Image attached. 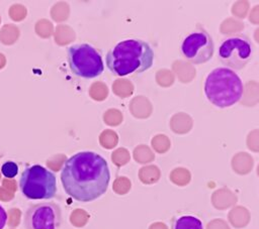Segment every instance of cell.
I'll return each mask as SVG.
<instances>
[{
    "label": "cell",
    "instance_id": "1",
    "mask_svg": "<svg viewBox=\"0 0 259 229\" xmlns=\"http://www.w3.org/2000/svg\"><path fill=\"white\" fill-rule=\"evenodd\" d=\"M107 161L93 151H81L69 157L61 173L65 192L79 202H91L102 196L109 184Z\"/></svg>",
    "mask_w": 259,
    "mask_h": 229
},
{
    "label": "cell",
    "instance_id": "2",
    "mask_svg": "<svg viewBox=\"0 0 259 229\" xmlns=\"http://www.w3.org/2000/svg\"><path fill=\"white\" fill-rule=\"evenodd\" d=\"M105 62L115 76L141 74L153 66L154 50L145 40L130 38L116 43L108 50Z\"/></svg>",
    "mask_w": 259,
    "mask_h": 229
},
{
    "label": "cell",
    "instance_id": "3",
    "mask_svg": "<svg viewBox=\"0 0 259 229\" xmlns=\"http://www.w3.org/2000/svg\"><path fill=\"white\" fill-rule=\"evenodd\" d=\"M243 92L241 78L231 69L215 68L205 78L204 94L211 104L220 108L230 107L239 102Z\"/></svg>",
    "mask_w": 259,
    "mask_h": 229
},
{
    "label": "cell",
    "instance_id": "4",
    "mask_svg": "<svg viewBox=\"0 0 259 229\" xmlns=\"http://www.w3.org/2000/svg\"><path fill=\"white\" fill-rule=\"evenodd\" d=\"M19 189L29 200L52 199L57 194L56 176L40 164L28 166L20 176Z\"/></svg>",
    "mask_w": 259,
    "mask_h": 229
},
{
    "label": "cell",
    "instance_id": "5",
    "mask_svg": "<svg viewBox=\"0 0 259 229\" xmlns=\"http://www.w3.org/2000/svg\"><path fill=\"white\" fill-rule=\"evenodd\" d=\"M254 45L252 40L243 33L226 36L218 48V60L224 68L240 71L253 59Z\"/></svg>",
    "mask_w": 259,
    "mask_h": 229
},
{
    "label": "cell",
    "instance_id": "6",
    "mask_svg": "<svg viewBox=\"0 0 259 229\" xmlns=\"http://www.w3.org/2000/svg\"><path fill=\"white\" fill-rule=\"evenodd\" d=\"M67 58L71 72L80 78L92 79L104 71L100 52L88 43L71 45L68 48Z\"/></svg>",
    "mask_w": 259,
    "mask_h": 229
},
{
    "label": "cell",
    "instance_id": "7",
    "mask_svg": "<svg viewBox=\"0 0 259 229\" xmlns=\"http://www.w3.org/2000/svg\"><path fill=\"white\" fill-rule=\"evenodd\" d=\"M180 50L183 56L193 65L207 63L214 51L212 37L205 29L198 27L186 35Z\"/></svg>",
    "mask_w": 259,
    "mask_h": 229
},
{
    "label": "cell",
    "instance_id": "8",
    "mask_svg": "<svg viewBox=\"0 0 259 229\" xmlns=\"http://www.w3.org/2000/svg\"><path fill=\"white\" fill-rule=\"evenodd\" d=\"M62 210L54 202H40L29 206L24 214L26 229H59Z\"/></svg>",
    "mask_w": 259,
    "mask_h": 229
},
{
    "label": "cell",
    "instance_id": "9",
    "mask_svg": "<svg viewBox=\"0 0 259 229\" xmlns=\"http://www.w3.org/2000/svg\"><path fill=\"white\" fill-rule=\"evenodd\" d=\"M173 229H203L201 221L193 216H182L179 217L174 225Z\"/></svg>",
    "mask_w": 259,
    "mask_h": 229
},
{
    "label": "cell",
    "instance_id": "10",
    "mask_svg": "<svg viewBox=\"0 0 259 229\" xmlns=\"http://www.w3.org/2000/svg\"><path fill=\"white\" fill-rule=\"evenodd\" d=\"M1 173L5 178H14L18 173V166L13 161H6L1 166Z\"/></svg>",
    "mask_w": 259,
    "mask_h": 229
},
{
    "label": "cell",
    "instance_id": "11",
    "mask_svg": "<svg viewBox=\"0 0 259 229\" xmlns=\"http://www.w3.org/2000/svg\"><path fill=\"white\" fill-rule=\"evenodd\" d=\"M235 213H230L229 218L231 223L235 226V227H243L246 224H248V213H244V214H238L236 213V211H234Z\"/></svg>",
    "mask_w": 259,
    "mask_h": 229
},
{
    "label": "cell",
    "instance_id": "12",
    "mask_svg": "<svg viewBox=\"0 0 259 229\" xmlns=\"http://www.w3.org/2000/svg\"><path fill=\"white\" fill-rule=\"evenodd\" d=\"M207 229H229V228L224 221H211L208 224Z\"/></svg>",
    "mask_w": 259,
    "mask_h": 229
},
{
    "label": "cell",
    "instance_id": "13",
    "mask_svg": "<svg viewBox=\"0 0 259 229\" xmlns=\"http://www.w3.org/2000/svg\"><path fill=\"white\" fill-rule=\"evenodd\" d=\"M7 221V214L4 208L0 205V229H3Z\"/></svg>",
    "mask_w": 259,
    "mask_h": 229
},
{
    "label": "cell",
    "instance_id": "14",
    "mask_svg": "<svg viewBox=\"0 0 259 229\" xmlns=\"http://www.w3.org/2000/svg\"><path fill=\"white\" fill-rule=\"evenodd\" d=\"M150 229H168L167 226H165L162 223H156L150 227Z\"/></svg>",
    "mask_w": 259,
    "mask_h": 229
}]
</instances>
